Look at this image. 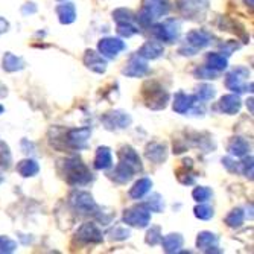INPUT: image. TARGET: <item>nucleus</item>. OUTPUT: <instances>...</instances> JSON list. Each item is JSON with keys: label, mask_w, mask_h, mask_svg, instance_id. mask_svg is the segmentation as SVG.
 Wrapping results in <instances>:
<instances>
[{"label": "nucleus", "mask_w": 254, "mask_h": 254, "mask_svg": "<svg viewBox=\"0 0 254 254\" xmlns=\"http://www.w3.org/2000/svg\"><path fill=\"white\" fill-rule=\"evenodd\" d=\"M180 23L175 18H168L161 23H157V25L151 26L152 35L163 43H175L180 37Z\"/></svg>", "instance_id": "obj_7"}, {"label": "nucleus", "mask_w": 254, "mask_h": 254, "mask_svg": "<svg viewBox=\"0 0 254 254\" xmlns=\"http://www.w3.org/2000/svg\"><path fill=\"white\" fill-rule=\"evenodd\" d=\"M2 183H3V177H2V175H0V184H2Z\"/></svg>", "instance_id": "obj_53"}, {"label": "nucleus", "mask_w": 254, "mask_h": 254, "mask_svg": "<svg viewBox=\"0 0 254 254\" xmlns=\"http://www.w3.org/2000/svg\"><path fill=\"white\" fill-rule=\"evenodd\" d=\"M177 5L184 18L193 21L204 20L209 11V0H177Z\"/></svg>", "instance_id": "obj_5"}, {"label": "nucleus", "mask_w": 254, "mask_h": 254, "mask_svg": "<svg viewBox=\"0 0 254 254\" xmlns=\"http://www.w3.org/2000/svg\"><path fill=\"white\" fill-rule=\"evenodd\" d=\"M57 15L61 25H72L76 20V8L73 3H63L57 6Z\"/></svg>", "instance_id": "obj_24"}, {"label": "nucleus", "mask_w": 254, "mask_h": 254, "mask_svg": "<svg viewBox=\"0 0 254 254\" xmlns=\"http://www.w3.org/2000/svg\"><path fill=\"white\" fill-rule=\"evenodd\" d=\"M25 65L26 64H25V61H23V58H20V57H17V55H14L11 52H6L3 55L2 67H3L5 72H9V73L20 72V70H23V68H25Z\"/></svg>", "instance_id": "obj_25"}, {"label": "nucleus", "mask_w": 254, "mask_h": 254, "mask_svg": "<svg viewBox=\"0 0 254 254\" xmlns=\"http://www.w3.org/2000/svg\"><path fill=\"white\" fill-rule=\"evenodd\" d=\"M193 213L198 219H202V221H209L210 218H213L215 212L210 205H207L204 202H199V205H196L193 209Z\"/></svg>", "instance_id": "obj_37"}, {"label": "nucleus", "mask_w": 254, "mask_h": 254, "mask_svg": "<svg viewBox=\"0 0 254 254\" xmlns=\"http://www.w3.org/2000/svg\"><path fill=\"white\" fill-rule=\"evenodd\" d=\"M247 107L250 108V113L253 114V111H254V110H253V98H250V99L247 101Z\"/></svg>", "instance_id": "obj_50"}, {"label": "nucleus", "mask_w": 254, "mask_h": 254, "mask_svg": "<svg viewBox=\"0 0 254 254\" xmlns=\"http://www.w3.org/2000/svg\"><path fill=\"white\" fill-rule=\"evenodd\" d=\"M17 172L23 177V178H29V177H35L40 172V166L35 160L32 158H25L17 163Z\"/></svg>", "instance_id": "obj_29"}, {"label": "nucleus", "mask_w": 254, "mask_h": 254, "mask_svg": "<svg viewBox=\"0 0 254 254\" xmlns=\"http://www.w3.org/2000/svg\"><path fill=\"white\" fill-rule=\"evenodd\" d=\"M248 78H250V70L247 67H236L235 70L227 73L225 87L236 95L244 93V91H253V82H250V85L245 84Z\"/></svg>", "instance_id": "obj_8"}, {"label": "nucleus", "mask_w": 254, "mask_h": 254, "mask_svg": "<svg viewBox=\"0 0 254 254\" xmlns=\"http://www.w3.org/2000/svg\"><path fill=\"white\" fill-rule=\"evenodd\" d=\"M127 49L125 41H122L121 38H114V37H107L102 38L98 43V51L104 58L113 60L116 58L121 52H124Z\"/></svg>", "instance_id": "obj_13"}, {"label": "nucleus", "mask_w": 254, "mask_h": 254, "mask_svg": "<svg viewBox=\"0 0 254 254\" xmlns=\"http://www.w3.org/2000/svg\"><path fill=\"white\" fill-rule=\"evenodd\" d=\"M169 11V0H145L142 11L137 15V21L142 28H151L154 20L168 15Z\"/></svg>", "instance_id": "obj_2"}, {"label": "nucleus", "mask_w": 254, "mask_h": 254, "mask_svg": "<svg viewBox=\"0 0 254 254\" xmlns=\"http://www.w3.org/2000/svg\"><path fill=\"white\" fill-rule=\"evenodd\" d=\"M113 18L116 23H132L134 14L127 8H119L116 11H113Z\"/></svg>", "instance_id": "obj_40"}, {"label": "nucleus", "mask_w": 254, "mask_h": 254, "mask_svg": "<svg viewBox=\"0 0 254 254\" xmlns=\"http://www.w3.org/2000/svg\"><path fill=\"white\" fill-rule=\"evenodd\" d=\"M119 160L124 161V163L129 165L135 172H142L143 171V166H142V160L138 157L137 151L132 148V146H122L121 151H119Z\"/></svg>", "instance_id": "obj_18"}, {"label": "nucleus", "mask_w": 254, "mask_h": 254, "mask_svg": "<svg viewBox=\"0 0 254 254\" xmlns=\"http://www.w3.org/2000/svg\"><path fill=\"white\" fill-rule=\"evenodd\" d=\"M145 157L155 165H161L168 158V145L161 142H151L145 148Z\"/></svg>", "instance_id": "obj_16"}, {"label": "nucleus", "mask_w": 254, "mask_h": 254, "mask_svg": "<svg viewBox=\"0 0 254 254\" xmlns=\"http://www.w3.org/2000/svg\"><path fill=\"white\" fill-rule=\"evenodd\" d=\"M142 96L151 110H163L169 102V93L157 81H146L142 87Z\"/></svg>", "instance_id": "obj_3"}, {"label": "nucleus", "mask_w": 254, "mask_h": 254, "mask_svg": "<svg viewBox=\"0 0 254 254\" xmlns=\"http://www.w3.org/2000/svg\"><path fill=\"white\" fill-rule=\"evenodd\" d=\"M148 70H149V67H148L146 60L135 54L128 60V63L122 68V73L128 78H142L148 73Z\"/></svg>", "instance_id": "obj_14"}, {"label": "nucleus", "mask_w": 254, "mask_h": 254, "mask_svg": "<svg viewBox=\"0 0 254 254\" xmlns=\"http://www.w3.org/2000/svg\"><path fill=\"white\" fill-rule=\"evenodd\" d=\"M242 107V101L239 98V95L232 93V95H225L219 99L218 102V108L221 113L228 114V116H233V114H238L241 111Z\"/></svg>", "instance_id": "obj_17"}, {"label": "nucleus", "mask_w": 254, "mask_h": 254, "mask_svg": "<svg viewBox=\"0 0 254 254\" xmlns=\"http://www.w3.org/2000/svg\"><path fill=\"white\" fill-rule=\"evenodd\" d=\"M205 65H209L212 68L218 72H224L225 68L228 67V61H227V57H224L222 54H218V52H212L205 57Z\"/></svg>", "instance_id": "obj_31"}, {"label": "nucleus", "mask_w": 254, "mask_h": 254, "mask_svg": "<svg viewBox=\"0 0 254 254\" xmlns=\"http://www.w3.org/2000/svg\"><path fill=\"white\" fill-rule=\"evenodd\" d=\"M91 135V128L84 127V128H75V129H68L64 134L63 142L73 149H82L87 148V140Z\"/></svg>", "instance_id": "obj_11"}, {"label": "nucleus", "mask_w": 254, "mask_h": 254, "mask_svg": "<svg viewBox=\"0 0 254 254\" xmlns=\"http://www.w3.org/2000/svg\"><path fill=\"white\" fill-rule=\"evenodd\" d=\"M3 111H5V108H3V105H0V114H3Z\"/></svg>", "instance_id": "obj_52"}, {"label": "nucleus", "mask_w": 254, "mask_h": 254, "mask_svg": "<svg viewBox=\"0 0 254 254\" xmlns=\"http://www.w3.org/2000/svg\"><path fill=\"white\" fill-rule=\"evenodd\" d=\"M11 163H12V155H11L9 146L3 140H0V171L9 169Z\"/></svg>", "instance_id": "obj_33"}, {"label": "nucleus", "mask_w": 254, "mask_h": 254, "mask_svg": "<svg viewBox=\"0 0 254 254\" xmlns=\"http://www.w3.org/2000/svg\"><path fill=\"white\" fill-rule=\"evenodd\" d=\"M161 247H163V251L165 253H177L180 251V248L183 247L184 244V239L180 233H171V235H166L165 238H161L160 241Z\"/></svg>", "instance_id": "obj_26"}, {"label": "nucleus", "mask_w": 254, "mask_h": 254, "mask_svg": "<svg viewBox=\"0 0 254 254\" xmlns=\"http://www.w3.org/2000/svg\"><path fill=\"white\" fill-rule=\"evenodd\" d=\"M213 192L210 188H207V186H198L193 189L192 192V198L196 201V202H205V201H209L212 198Z\"/></svg>", "instance_id": "obj_38"}, {"label": "nucleus", "mask_w": 254, "mask_h": 254, "mask_svg": "<svg viewBox=\"0 0 254 254\" xmlns=\"http://www.w3.org/2000/svg\"><path fill=\"white\" fill-rule=\"evenodd\" d=\"M196 90H198V91H196V95H195V96H196L198 101H202V102L213 99L215 95H216L215 87H212V85H209V84H201Z\"/></svg>", "instance_id": "obj_35"}, {"label": "nucleus", "mask_w": 254, "mask_h": 254, "mask_svg": "<svg viewBox=\"0 0 254 254\" xmlns=\"http://www.w3.org/2000/svg\"><path fill=\"white\" fill-rule=\"evenodd\" d=\"M68 204L72 205V209L81 215H93L96 216L99 212V207L96 204V201L93 199L88 192L84 190H75L72 192V195L68 196Z\"/></svg>", "instance_id": "obj_4"}, {"label": "nucleus", "mask_w": 254, "mask_h": 254, "mask_svg": "<svg viewBox=\"0 0 254 254\" xmlns=\"http://www.w3.org/2000/svg\"><path fill=\"white\" fill-rule=\"evenodd\" d=\"M241 48V44L238 41H227L224 44H221V51L225 54V57H230L235 51H238Z\"/></svg>", "instance_id": "obj_45"}, {"label": "nucleus", "mask_w": 254, "mask_h": 254, "mask_svg": "<svg viewBox=\"0 0 254 254\" xmlns=\"http://www.w3.org/2000/svg\"><path fill=\"white\" fill-rule=\"evenodd\" d=\"M193 75L198 79H216L219 76V72L215 70V68H212V67H209V65H201V67L195 68Z\"/></svg>", "instance_id": "obj_34"}, {"label": "nucleus", "mask_w": 254, "mask_h": 254, "mask_svg": "<svg viewBox=\"0 0 254 254\" xmlns=\"http://www.w3.org/2000/svg\"><path fill=\"white\" fill-rule=\"evenodd\" d=\"M102 125L110 129V131H116V129H125L131 125L132 119L127 111L122 110H113L105 113L101 118Z\"/></svg>", "instance_id": "obj_10"}, {"label": "nucleus", "mask_w": 254, "mask_h": 254, "mask_svg": "<svg viewBox=\"0 0 254 254\" xmlns=\"http://www.w3.org/2000/svg\"><path fill=\"white\" fill-rule=\"evenodd\" d=\"M244 219H245V213H244L242 209H239V207H238V209H233L225 216V224L230 228H239L244 224Z\"/></svg>", "instance_id": "obj_32"}, {"label": "nucleus", "mask_w": 254, "mask_h": 254, "mask_svg": "<svg viewBox=\"0 0 254 254\" xmlns=\"http://www.w3.org/2000/svg\"><path fill=\"white\" fill-rule=\"evenodd\" d=\"M6 95H8V88L0 82V98H5Z\"/></svg>", "instance_id": "obj_49"}, {"label": "nucleus", "mask_w": 254, "mask_h": 254, "mask_svg": "<svg viewBox=\"0 0 254 254\" xmlns=\"http://www.w3.org/2000/svg\"><path fill=\"white\" fill-rule=\"evenodd\" d=\"M192 160L186 158L183 160V166L180 169H177V180L184 184V186H190V184L195 183V175L192 174Z\"/></svg>", "instance_id": "obj_28"}, {"label": "nucleus", "mask_w": 254, "mask_h": 254, "mask_svg": "<svg viewBox=\"0 0 254 254\" xmlns=\"http://www.w3.org/2000/svg\"><path fill=\"white\" fill-rule=\"evenodd\" d=\"M244 2H245V5H248L250 8H253V3H254L253 0H244Z\"/></svg>", "instance_id": "obj_51"}, {"label": "nucleus", "mask_w": 254, "mask_h": 254, "mask_svg": "<svg viewBox=\"0 0 254 254\" xmlns=\"http://www.w3.org/2000/svg\"><path fill=\"white\" fill-rule=\"evenodd\" d=\"M222 165L230 171V172H239V166L238 163L233 160V158H230V157H225L222 158Z\"/></svg>", "instance_id": "obj_46"}, {"label": "nucleus", "mask_w": 254, "mask_h": 254, "mask_svg": "<svg viewBox=\"0 0 254 254\" xmlns=\"http://www.w3.org/2000/svg\"><path fill=\"white\" fill-rule=\"evenodd\" d=\"M145 205L149 209V212H157V213H160V212H163V210H165V201H163V198H161V195H158V193L151 195V196L148 198V201L145 202Z\"/></svg>", "instance_id": "obj_36"}, {"label": "nucleus", "mask_w": 254, "mask_h": 254, "mask_svg": "<svg viewBox=\"0 0 254 254\" xmlns=\"http://www.w3.org/2000/svg\"><path fill=\"white\" fill-rule=\"evenodd\" d=\"M163 54H165L163 44H160L157 41H146L142 48L137 51V55L145 60H157Z\"/></svg>", "instance_id": "obj_21"}, {"label": "nucleus", "mask_w": 254, "mask_h": 254, "mask_svg": "<svg viewBox=\"0 0 254 254\" xmlns=\"http://www.w3.org/2000/svg\"><path fill=\"white\" fill-rule=\"evenodd\" d=\"M8 29H9V21L3 17H0V35L8 32Z\"/></svg>", "instance_id": "obj_48"}, {"label": "nucleus", "mask_w": 254, "mask_h": 254, "mask_svg": "<svg viewBox=\"0 0 254 254\" xmlns=\"http://www.w3.org/2000/svg\"><path fill=\"white\" fill-rule=\"evenodd\" d=\"M195 101H196L195 95H186V93H183V91H178L174 96V104H172L174 111L178 114H186L192 110Z\"/></svg>", "instance_id": "obj_20"}, {"label": "nucleus", "mask_w": 254, "mask_h": 254, "mask_svg": "<svg viewBox=\"0 0 254 254\" xmlns=\"http://www.w3.org/2000/svg\"><path fill=\"white\" fill-rule=\"evenodd\" d=\"M64 168V178L70 186H87L93 180L90 169L82 163V160L78 157H72L63 161Z\"/></svg>", "instance_id": "obj_1"}, {"label": "nucleus", "mask_w": 254, "mask_h": 254, "mask_svg": "<svg viewBox=\"0 0 254 254\" xmlns=\"http://www.w3.org/2000/svg\"><path fill=\"white\" fill-rule=\"evenodd\" d=\"M152 188V181L149 178H140L134 183V186L129 189V196L132 199H142Z\"/></svg>", "instance_id": "obj_30"}, {"label": "nucleus", "mask_w": 254, "mask_h": 254, "mask_svg": "<svg viewBox=\"0 0 254 254\" xmlns=\"http://www.w3.org/2000/svg\"><path fill=\"white\" fill-rule=\"evenodd\" d=\"M210 43H212V38L209 34L199 29H195L186 35V43L181 46L178 52L184 57H190V55H195L198 51L207 48Z\"/></svg>", "instance_id": "obj_6"}, {"label": "nucleus", "mask_w": 254, "mask_h": 254, "mask_svg": "<svg viewBox=\"0 0 254 254\" xmlns=\"http://www.w3.org/2000/svg\"><path fill=\"white\" fill-rule=\"evenodd\" d=\"M134 174H135V171L129 165H127V163H124V161L119 160L116 169H114L113 174H111V180H114L119 184H127L134 177Z\"/></svg>", "instance_id": "obj_23"}, {"label": "nucleus", "mask_w": 254, "mask_h": 254, "mask_svg": "<svg viewBox=\"0 0 254 254\" xmlns=\"http://www.w3.org/2000/svg\"><path fill=\"white\" fill-rule=\"evenodd\" d=\"M238 166H239V172L244 177L253 180V174H254L253 172V155H244V160L241 163H238Z\"/></svg>", "instance_id": "obj_39"}, {"label": "nucleus", "mask_w": 254, "mask_h": 254, "mask_svg": "<svg viewBox=\"0 0 254 254\" xmlns=\"http://www.w3.org/2000/svg\"><path fill=\"white\" fill-rule=\"evenodd\" d=\"M138 32L140 31H138L137 26H134L132 23H118V34L124 38H129Z\"/></svg>", "instance_id": "obj_42"}, {"label": "nucleus", "mask_w": 254, "mask_h": 254, "mask_svg": "<svg viewBox=\"0 0 254 254\" xmlns=\"http://www.w3.org/2000/svg\"><path fill=\"white\" fill-rule=\"evenodd\" d=\"M227 149L233 157H244L250 152V143L244 137H233L232 140L228 142Z\"/></svg>", "instance_id": "obj_27"}, {"label": "nucleus", "mask_w": 254, "mask_h": 254, "mask_svg": "<svg viewBox=\"0 0 254 254\" xmlns=\"http://www.w3.org/2000/svg\"><path fill=\"white\" fill-rule=\"evenodd\" d=\"M93 166L98 171H105L113 166V154L108 146H99L95 154V161Z\"/></svg>", "instance_id": "obj_22"}, {"label": "nucleus", "mask_w": 254, "mask_h": 254, "mask_svg": "<svg viewBox=\"0 0 254 254\" xmlns=\"http://www.w3.org/2000/svg\"><path fill=\"white\" fill-rule=\"evenodd\" d=\"M82 61H84L85 67L90 68L91 72L99 73V75H102V73L107 72V65H108L107 64V58H104L101 54H98L95 51H91V49L85 51Z\"/></svg>", "instance_id": "obj_15"}, {"label": "nucleus", "mask_w": 254, "mask_h": 254, "mask_svg": "<svg viewBox=\"0 0 254 254\" xmlns=\"http://www.w3.org/2000/svg\"><path fill=\"white\" fill-rule=\"evenodd\" d=\"M124 222L129 227L145 228L151 222V212L145 204H138L134 207H129L124 212Z\"/></svg>", "instance_id": "obj_9"}, {"label": "nucleus", "mask_w": 254, "mask_h": 254, "mask_svg": "<svg viewBox=\"0 0 254 254\" xmlns=\"http://www.w3.org/2000/svg\"><path fill=\"white\" fill-rule=\"evenodd\" d=\"M218 236L212 232H201L196 236V248L204 251V253H212V251H219L218 248Z\"/></svg>", "instance_id": "obj_19"}, {"label": "nucleus", "mask_w": 254, "mask_h": 254, "mask_svg": "<svg viewBox=\"0 0 254 254\" xmlns=\"http://www.w3.org/2000/svg\"><path fill=\"white\" fill-rule=\"evenodd\" d=\"M161 238H163V236H161V228H160V227H157V225H154V227H151V228L148 230L145 241H146V244H148V245L154 247V245L160 244Z\"/></svg>", "instance_id": "obj_43"}, {"label": "nucleus", "mask_w": 254, "mask_h": 254, "mask_svg": "<svg viewBox=\"0 0 254 254\" xmlns=\"http://www.w3.org/2000/svg\"><path fill=\"white\" fill-rule=\"evenodd\" d=\"M108 236L111 241H125L131 236V232L125 227H114L108 232Z\"/></svg>", "instance_id": "obj_41"}, {"label": "nucleus", "mask_w": 254, "mask_h": 254, "mask_svg": "<svg viewBox=\"0 0 254 254\" xmlns=\"http://www.w3.org/2000/svg\"><path fill=\"white\" fill-rule=\"evenodd\" d=\"M37 12V6H35V3H32V2H29V3H25L21 6V14L23 15H31V14H35Z\"/></svg>", "instance_id": "obj_47"}, {"label": "nucleus", "mask_w": 254, "mask_h": 254, "mask_svg": "<svg viewBox=\"0 0 254 254\" xmlns=\"http://www.w3.org/2000/svg\"><path fill=\"white\" fill-rule=\"evenodd\" d=\"M17 250V242L12 241L8 236H0V253L2 254H9Z\"/></svg>", "instance_id": "obj_44"}, {"label": "nucleus", "mask_w": 254, "mask_h": 254, "mask_svg": "<svg viewBox=\"0 0 254 254\" xmlns=\"http://www.w3.org/2000/svg\"><path fill=\"white\" fill-rule=\"evenodd\" d=\"M75 239L81 244L88 245V244H101L104 241V236L96 224L85 222L78 228V232L75 233Z\"/></svg>", "instance_id": "obj_12"}]
</instances>
